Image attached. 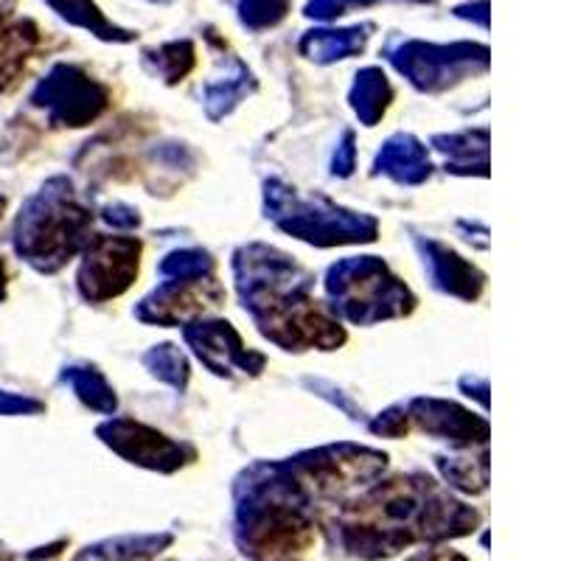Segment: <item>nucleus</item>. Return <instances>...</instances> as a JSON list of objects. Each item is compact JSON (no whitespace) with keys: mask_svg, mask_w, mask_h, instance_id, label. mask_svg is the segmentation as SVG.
<instances>
[{"mask_svg":"<svg viewBox=\"0 0 561 561\" xmlns=\"http://www.w3.org/2000/svg\"><path fill=\"white\" fill-rule=\"evenodd\" d=\"M0 561H14V556L9 553V550L3 548V545H0Z\"/></svg>","mask_w":561,"mask_h":561,"instance_id":"7ed1b4c3","label":"nucleus"},{"mask_svg":"<svg viewBox=\"0 0 561 561\" xmlns=\"http://www.w3.org/2000/svg\"><path fill=\"white\" fill-rule=\"evenodd\" d=\"M408 561H466V559L460 553H455V550H427V553H419Z\"/></svg>","mask_w":561,"mask_h":561,"instance_id":"f03ea898","label":"nucleus"},{"mask_svg":"<svg viewBox=\"0 0 561 561\" xmlns=\"http://www.w3.org/2000/svg\"><path fill=\"white\" fill-rule=\"evenodd\" d=\"M169 545H172L169 534L118 536V539L90 545L73 561H154L160 550H167Z\"/></svg>","mask_w":561,"mask_h":561,"instance_id":"f257e3e1","label":"nucleus"}]
</instances>
